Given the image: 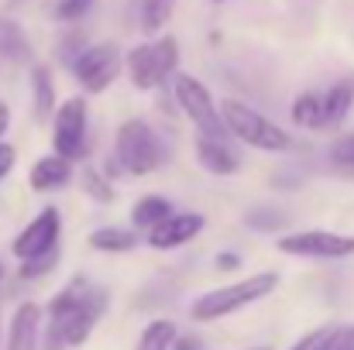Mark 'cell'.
I'll return each instance as SVG.
<instances>
[{
	"instance_id": "6da1fadb",
	"label": "cell",
	"mask_w": 354,
	"mask_h": 350,
	"mask_svg": "<svg viewBox=\"0 0 354 350\" xmlns=\"http://www.w3.org/2000/svg\"><path fill=\"white\" fill-rule=\"evenodd\" d=\"M104 313H107V292L93 289L86 278H76L48 302V327L62 337L66 347H80L86 344Z\"/></svg>"
},
{
	"instance_id": "7a4b0ae2",
	"label": "cell",
	"mask_w": 354,
	"mask_h": 350,
	"mask_svg": "<svg viewBox=\"0 0 354 350\" xmlns=\"http://www.w3.org/2000/svg\"><path fill=\"white\" fill-rule=\"evenodd\" d=\"M275 285H279V275H275V271L251 275V278H244V282H237V285H224V289H214V292L200 295V299L193 302L189 316H193L196 323H210V320L231 316L237 309H244V306L265 299Z\"/></svg>"
},
{
	"instance_id": "3957f363",
	"label": "cell",
	"mask_w": 354,
	"mask_h": 350,
	"mask_svg": "<svg viewBox=\"0 0 354 350\" xmlns=\"http://www.w3.org/2000/svg\"><path fill=\"white\" fill-rule=\"evenodd\" d=\"M217 114H221L231 137L258 148V151H289V144H292V137L275 120H268L265 114H258L254 107H248L241 100H224L217 107Z\"/></svg>"
},
{
	"instance_id": "277c9868",
	"label": "cell",
	"mask_w": 354,
	"mask_h": 350,
	"mask_svg": "<svg viewBox=\"0 0 354 350\" xmlns=\"http://www.w3.org/2000/svg\"><path fill=\"white\" fill-rule=\"evenodd\" d=\"M118 165L131 175H148L162 165V141L155 137V130L145 124V120H124L118 127Z\"/></svg>"
},
{
	"instance_id": "5b68a950",
	"label": "cell",
	"mask_w": 354,
	"mask_h": 350,
	"mask_svg": "<svg viewBox=\"0 0 354 350\" xmlns=\"http://www.w3.org/2000/svg\"><path fill=\"white\" fill-rule=\"evenodd\" d=\"M172 93H176V104L183 107V114L196 124V130L203 137H214V141H224L227 137V127L217 114V104L210 97V90L189 76V72H172Z\"/></svg>"
},
{
	"instance_id": "8992f818",
	"label": "cell",
	"mask_w": 354,
	"mask_h": 350,
	"mask_svg": "<svg viewBox=\"0 0 354 350\" xmlns=\"http://www.w3.org/2000/svg\"><path fill=\"white\" fill-rule=\"evenodd\" d=\"M86 93H104L120 72V52L114 45H90L69 66Z\"/></svg>"
},
{
	"instance_id": "52a82bcc",
	"label": "cell",
	"mask_w": 354,
	"mask_h": 350,
	"mask_svg": "<svg viewBox=\"0 0 354 350\" xmlns=\"http://www.w3.org/2000/svg\"><path fill=\"white\" fill-rule=\"evenodd\" d=\"M279 251L292 254V257H348L354 254V237L344 233H330V231H299V233H286L279 237Z\"/></svg>"
},
{
	"instance_id": "ba28073f",
	"label": "cell",
	"mask_w": 354,
	"mask_h": 350,
	"mask_svg": "<svg viewBox=\"0 0 354 350\" xmlns=\"http://www.w3.org/2000/svg\"><path fill=\"white\" fill-rule=\"evenodd\" d=\"M52 117H55V134H52L55 155H62L69 162L83 158V151H86V100L73 97L62 107H55Z\"/></svg>"
},
{
	"instance_id": "9c48e42d",
	"label": "cell",
	"mask_w": 354,
	"mask_h": 350,
	"mask_svg": "<svg viewBox=\"0 0 354 350\" xmlns=\"http://www.w3.org/2000/svg\"><path fill=\"white\" fill-rule=\"evenodd\" d=\"M59 231H62V220H59V210L55 206H45L24 231L14 237L10 251L17 261H28V257H38L52 247H59Z\"/></svg>"
},
{
	"instance_id": "30bf717a",
	"label": "cell",
	"mask_w": 354,
	"mask_h": 350,
	"mask_svg": "<svg viewBox=\"0 0 354 350\" xmlns=\"http://www.w3.org/2000/svg\"><path fill=\"white\" fill-rule=\"evenodd\" d=\"M200 231H203V217L200 213H169L155 227H148V244L158 247V251H172V247L189 244Z\"/></svg>"
},
{
	"instance_id": "8fae6325",
	"label": "cell",
	"mask_w": 354,
	"mask_h": 350,
	"mask_svg": "<svg viewBox=\"0 0 354 350\" xmlns=\"http://www.w3.org/2000/svg\"><path fill=\"white\" fill-rule=\"evenodd\" d=\"M38 333H41V309L35 302H21L10 320V333H7L3 350H38Z\"/></svg>"
},
{
	"instance_id": "7c38bea8",
	"label": "cell",
	"mask_w": 354,
	"mask_h": 350,
	"mask_svg": "<svg viewBox=\"0 0 354 350\" xmlns=\"http://www.w3.org/2000/svg\"><path fill=\"white\" fill-rule=\"evenodd\" d=\"M127 69H131V83L138 90H155L165 83V72L158 66V55H155V45H138L131 55H127Z\"/></svg>"
},
{
	"instance_id": "4fadbf2b",
	"label": "cell",
	"mask_w": 354,
	"mask_h": 350,
	"mask_svg": "<svg viewBox=\"0 0 354 350\" xmlns=\"http://www.w3.org/2000/svg\"><path fill=\"white\" fill-rule=\"evenodd\" d=\"M69 179H73V165H69V158H62V155L38 158V162H35V168H31V175H28V182H31V189H35V193L62 189Z\"/></svg>"
},
{
	"instance_id": "5bb4252c",
	"label": "cell",
	"mask_w": 354,
	"mask_h": 350,
	"mask_svg": "<svg viewBox=\"0 0 354 350\" xmlns=\"http://www.w3.org/2000/svg\"><path fill=\"white\" fill-rule=\"evenodd\" d=\"M31 107H35V120L45 124L55 114V83H52V69L48 66H31Z\"/></svg>"
},
{
	"instance_id": "9a60e30c",
	"label": "cell",
	"mask_w": 354,
	"mask_h": 350,
	"mask_svg": "<svg viewBox=\"0 0 354 350\" xmlns=\"http://www.w3.org/2000/svg\"><path fill=\"white\" fill-rule=\"evenodd\" d=\"M196 158L214 175H234L237 168H241V162L227 151V144L224 141H214V137H200L196 141Z\"/></svg>"
},
{
	"instance_id": "2e32d148",
	"label": "cell",
	"mask_w": 354,
	"mask_h": 350,
	"mask_svg": "<svg viewBox=\"0 0 354 350\" xmlns=\"http://www.w3.org/2000/svg\"><path fill=\"white\" fill-rule=\"evenodd\" d=\"M354 104V83H337L320 97V127H337Z\"/></svg>"
},
{
	"instance_id": "e0dca14e",
	"label": "cell",
	"mask_w": 354,
	"mask_h": 350,
	"mask_svg": "<svg viewBox=\"0 0 354 350\" xmlns=\"http://www.w3.org/2000/svg\"><path fill=\"white\" fill-rule=\"evenodd\" d=\"M134 244H138V237H134V231H127V227H100V231L90 233V247L107 251V254L134 251Z\"/></svg>"
},
{
	"instance_id": "ac0fdd59",
	"label": "cell",
	"mask_w": 354,
	"mask_h": 350,
	"mask_svg": "<svg viewBox=\"0 0 354 350\" xmlns=\"http://www.w3.org/2000/svg\"><path fill=\"white\" fill-rule=\"evenodd\" d=\"M0 55L14 59V62H28L31 59V41L24 38V31L14 21H0Z\"/></svg>"
},
{
	"instance_id": "d6986e66",
	"label": "cell",
	"mask_w": 354,
	"mask_h": 350,
	"mask_svg": "<svg viewBox=\"0 0 354 350\" xmlns=\"http://www.w3.org/2000/svg\"><path fill=\"white\" fill-rule=\"evenodd\" d=\"M172 213V206H169V200H162V196H141L138 203H134V210H131V224L134 227H141V231H148V227H155L162 217H169Z\"/></svg>"
},
{
	"instance_id": "ffe728a7",
	"label": "cell",
	"mask_w": 354,
	"mask_h": 350,
	"mask_svg": "<svg viewBox=\"0 0 354 350\" xmlns=\"http://www.w3.org/2000/svg\"><path fill=\"white\" fill-rule=\"evenodd\" d=\"M176 340V323L172 320H155L145 327L141 340H138V350H169Z\"/></svg>"
},
{
	"instance_id": "44dd1931",
	"label": "cell",
	"mask_w": 354,
	"mask_h": 350,
	"mask_svg": "<svg viewBox=\"0 0 354 350\" xmlns=\"http://www.w3.org/2000/svg\"><path fill=\"white\" fill-rule=\"evenodd\" d=\"M172 10H176V0H141V28L148 35L162 31L169 24Z\"/></svg>"
},
{
	"instance_id": "7402d4cb",
	"label": "cell",
	"mask_w": 354,
	"mask_h": 350,
	"mask_svg": "<svg viewBox=\"0 0 354 350\" xmlns=\"http://www.w3.org/2000/svg\"><path fill=\"white\" fill-rule=\"evenodd\" d=\"M292 120L299 127H320V97L317 93H303L292 104Z\"/></svg>"
},
{
	"instance_id": "603a6c76",
	"label": "cell",
	"mask_w": 354,
	"mask_h": 350,
	"mask_svg": "<svg viewBox=\"0 0 354 350\" xmlns=\"http://www.w3.org/2000/svg\"><path fill=\"white\" fill-rule=\"evenodd\" d=\"M55 261H59V247H52V251H45V254H38V257H28V261H21V278H41V275H48L52 268H55Z\"/></svg>"
},
{
	"instance_id": "cb8c5ba5",
	"label": "cell",
	"mask_w": 354,
	"mask_h": 350,
	"mask_svg": "<svg viewBox=\"0 0 354 350\" xmlns=\"http://www.w3.org/2000/svg\"><path fill=\"white\" fill-rule=\"evenodd\" d=\"M155 55H158V66H162V72H165V79L176 72V66H179V48H176V38L172 35H165V38H158L155 41Z\"/></svg>"
},
{
	"instance_id": "d4e9b609",
	"label": "cell",
	"mask_w": 354,
	"mask_h": 350,
	"mask_svg": "<svg viewBox=\"0 0 354 350\" xmlns=\"http://www.w3.org/2000/svg\"><path fill=\"white\" fill-rule=\"evenodd\" d=\"M90 7H93V0H52V17L55 21H80Z\"/></svg>"
},
{
	"instance_id": "484cf974",
	"label": "cell",
	"mask_w": 354,
	"mask_h": 350,
	"mask_svg": "<svg viewBox=\"0 0 354 350\" xmlns=\"http://www.w3.org/2000/svg\"><path fill=\"white\" fill-rule=\"evenodd\" d=\"M244 224L254 227V231H275V227H286V213H279V210H251L244 217Z\"/></svg>"
},
{
	"instance_id": "4316f807",
	"label": "cell",
	"mask_w": 354,
	"mask_h": 350,
	"mask_svg": "<svg viewBox=\"0 0 354 350\" xmlns=\"http://www.w3.org/2000/svg\"><path fill=\"white\" fill-rule=\"evenodd\" d=\"M83 186H86V193H90L93 200H100V203H111V200H114V189L107 186V179H104L97 168H86V172H83Z\"/></svg>"
},
{
	"instance_id": "83f0119b",
	"label": "cell",
	"mask_w": 354,
	"mask_h": 350,
	"mask_svg": "<svg viewBox=\"0 0 354 350\" xmlns=\"http://www.w3.org/2000/svg\"><path fill=\"white\" fill-rule=\"evenodd\" d=\"M330 162L337 165H354V134H344L330 144Z\"/></svg>"
},
{
	"instance_id": "f1b7e54d",
	"label": "cell",
	"mask_w": 354,
	"mask_h": 350,
	"mask_svg": "<svg viewBox=\"0 0 354 350\" xmlns=\"http://www.w3.org/2000/svg\"><path fill=\"white\" fill-rule=\"evenodd\" d=\"M327 350H354V327L330 330V337H327Z\"/></svg>"
},
{
	"instance_id": "f546056e",
	"label": "cell",
	"mask_w": 354,
	"mask_h": 350,
	"mask_svg": "<svg viewBox=\"0 0 354 350\" xmlns=\"http://www.w3.org/2000/svg\"><path fill=\"white\" fill-rule=\"evenodd\" d=\"M59 48H62V52H59V55H62V62H66V66H73V59H76V55L83 52V35H80V31L66 35Z\"/></svg>"
},
{
	"instance_id": "4dcf8cb0",
	"label": "cell",
	"mask_w": 354,
	"mask_h": 350,
	"mask_svg": "<svg viewBox=\"0 0 354 350\" xmlns=\"http://www.w3.org/2000/svg\"><path fill=\"white\" fill-rule=\"evenodd\" d=\"M327 337H330V330H313L303 340H296L292 350H327Z\"/></svg>"
},
{
	"instance_id": "1f68e13d",
	"label": "cell",
	"mask_w": 354,
	"mask_h": 350,
	"mask_svg": "<svg viewBox=\"0 0 354 350\" xmlns=\"http://www.w3.org/2000/svg\"><path fill=\"white\" fill-rule=\"evenodd\" d=\"M14 162H17V151H14L7 141H0V179H7V175H10Z\"/></svg>"
},
{
	"instance_id": "d6a6232c",
	"label": "cell",
	"mask_w": 354,
	"mask_h": 350,
	"mask_svg": "<svg viewBox=\"0 0 354 350\" xmlns=\"http://www.w3.org/2000/svg\"><path fill=\"white\" fill-rule=\"evenodd\" d=\"M217 268H221V271H234V268H241V257H237V254H221V257H217Z\"/></svg>"
},
{
	"instance_id": "836d02e7",
	"label": "cell",
	"mask_w": 354,
	"mask_h": 350,
	"mask_svg": "<svg viewBox=\"0 0 354 350\" xmlns=\"http://www.w3.org/2000/svg\"><path fill=\"white\" fill-rule=\"evenodd\" d=\"M172 350H200V340H193V337H183V340H172Z\"/></svg>"
},
{
	"instance_id": "e575fe53",
	"label": "cell",
	"mask_w": 354,
	"mask_h": 350,
	"mask_svg": "<svg viewBox=\"0 0 354 350\" xmlns=\"http://www.w3.org/2000/svg\"><path fill=\"white\" fill-rule=\"evenodd\" d=\"M7 124H10V110H7V104L0 100V137L7 134Z\"/></svg>"
},
{
	"instance_id": "d590c367",
	"label": "cell",
	"mask_w": 354,
	"mask_h": 350,
	"mask_svg": "<svg viewBox=\"0 0 354 350\" xmlns=\"http://www.w3.org/2000/svg\"><path fill=\"white\" fill-rule=\"evenodd\" d=\"M251 350H272V347H251Z\"/></svg>"
},
{
	"instance_id": "8d00e7d4",
	"label": "cell",
	"mask_w": 354,
	"mask_h": 350,
	"mask_svg": "<svg viewBox=\"0 0 354 350\" xmlns=\"http://www.w3.org/2000/svg\"><path fill=\"white\" fill-rule=\"evenodd\" d=\"M214 3H224V0H214Z\"/></svg>"
},
{
	"instance_id": "74e56055",
	"label": "cell",
	"mask_w": 354,
	"mask_h": 350,
	"mask_svg": "<svg viewBox=\"0 0 354 350\" xmlns=\"http://www.w3.org/2000/svg\"><path fill=\"white\" fill-rule=\"evenodd\" d=\"M0 278H3V268H0Z\"/></svg>"
}]
</instances>
